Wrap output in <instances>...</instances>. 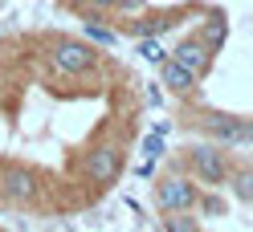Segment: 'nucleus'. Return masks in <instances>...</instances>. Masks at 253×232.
I'll use <instances>...</instances> for the list:
<instances>
[{"mask_svg": "<svg viewBox=\"0 0 253 232\" xmlns=\"http://www.w3.org/2000/svg\"><path fill=\"white\" fill-rule=\"evenodd\" d=\"M188 159H192V171L204 179V183H225L229 171H233V163H229V155L220 143H200L188 151Z\"/></svg>", "mask_w": 253, "mask_h": 232, "instance_id": "1", "label": "nucleus"}, {"mask_svg": "<svg viewBox=\"0 0 253 232\" xmlns=\"http://www.w3.org/2000/svg\"><path fill=\"white\" fill-rule=\"evenodd\" d=\"M200 127L209 131L212 143H220V147H249V143H253L249 122H245V118H233V114H204Z\"/></svg>", "mask_w": 253, "mask_h": 232, "instance_id": "2", "label": "nucleus"}, {"mask_svg": "<svg viewBox=\"0 0 253 232\" xmlns=\"http://www.w3.org/2000/svg\"><path fill=\"white\" fill-rule=\"evenodd\" d=\"M53 66L61 69V73H86L94 61H98V53H94V45L90 41H74V37H61L57 45H53Z\"/></svg>", "mask_w": 253, "mask_h": 232, "instance_id": "3", "label": "nucleus"}, {"mask_svg": "<svg viewBox=\"0 0 253 232\" xmlns=\"http://www.w3.org/2000/svg\"><path fill=\"white\" fill-rule=\"evenodd\" d=\"M119 147L115 143H98V147H90L86 151V159H82V171L90 175V183H115L119 179Z\"/></svg>", "mask_w": 253, "mask_h": 232, "instance_id": "4", "label": "nucleus"}, {"mask_svg": "<svg viewBox=\"0 0 253 232\" xmlns=\"http://www.w3.org/2000/svg\"><path fill=\"white\" fill-rule=\"evenodd\" d=\"M155 199H160L164 212H192L196 199H200V192H196V183H188L184 175H164Z\"/></svg>", "mask_w": 253, "mask_h": 232, "instance_id": "5", "label": "nucleus"}, {"mask_svg": "<svg viewBox=\"0 0 253 232\" xmlns=\"http://www.w3.org/2000/svg\"><path fill=\"white\" fill-rule=\"evenodd\" d=\"M168 57H171V61H180V66H184L188 73H192L196 82H200V77L212 69V49H209V45H204L200 37H184V41H180V45H176V49H171Z\"/></svg>", "mask_w": 253, "mask_h": 232, "instance_id": "6", "label": "nucleus"}, {"mask_svg": "<svg viewBox=\"0 0 253 232\" xmlns=\"http://www.w3.org/2000/svg\"><path fill=\"white\" fill-rule=\"evenodd\" d=\"M0 192H4V199H12V204H29V199L37 196V179H33V171H25V167H12V171H4V179H0Z\"/></svg>", "mask_w": 253, "mask_h": 232, "instance_id": "7", "label": "nucleus"}, {"mask_svg": "<svg viewBox=\"0 0 253 232\" xmlns=\"http://www.w3.org/2000/svg\"><path fill=\"white\" fill-rule=\"evenodd\" d=\"M160 86H168L171 94H188V90L196 86V77L188 73V69L180 66V61H171V57H164V61H160Z\"/></svg>", "mask_w": 253, "mask_h": 232, "instance_id": "8", "label": "nucleus"}, {"mask_svg": "<svg viewBox=\"0 0 253 232\" xmlns=\"http://www.w3.org/2000/svg\"><path fill=\"white\" fill-rule=\"evenodd\" d=\"M200 41L209 45L212 53H220V45L229 41V21L220 17V12H216V17H209V25H204V37H200Z\"/></svg>", "mask_w": 253, "mask_h": 232, "instance_id": "9", "label": "nucleus"}, {"mask_svg": "<svg viewBox=\"0 0 253 232\" xmlns=\"http://www.w3.org/2000/svg\"><path fill=\"white\" fill-rule=\"evenodd\" d=\"M225 183H233V196L241 199V204H253V171H249V167H237V171H229Z\"/></svg>", "mask_w": 253, "mask_h": 232, "instance_id": "10", "label": "nucleus"}, {"mask_svg": "<svg viewBox=\"0 0 253 232\" xmlns=\"http://www.w3.org/2000/svg\"><path fill=\"white\" fill-rule=\"evenodd\" d=\"M164 228L168 232H200L192 212H164Z\"/></svg>", "mask_w": 253, "mask_h": 232, "instance_id": "11", "label": "nucleus"}, {"mask_svg": "<svg viewBox=\"0 0 253 232\" xmlns=\"http://www.w3.org/2000/svg\"><path fill=\"white\" fill-rule=\"evenodd\" d=\"M139 53H143L147 61H155V66H160V61L168 57V49L160 45V37H139Z\"/></svg>", "mask_w": 253, "mask_h": 232, "instance_id": "12", "label": "nucleus"}, {"mask_svg": "<svg viewBox=\"0 0 253 232\" xmlns=\"http://www.w3.org/2000/svg\"><path fill=\"white\" fill-rule=\"evenodd\" d=\"M171 25H176V21H139L135 33H139V37H160L164 29H171Z\"/></svg>", "mask_w": 253, "mask_h": 232, "instance_id": "13", "label": "nucleus"}, {"mask_svg": "<svg viewBox=\"0 0 253 232\" xmlns=\"http://www.w3.org/2000/svg\"><path fill=\"white\" fill-rule=\"evenodd\" d=\"M86 41H98V45H115L119 37L110 33V29H102V25H90V21H86Z\"/></svg>", "mask_w": 253, "mask_h": 232, "instance_id": "14", "label": "nucleus"}, {"mask_svg": "<svg viewBox=\"0 0 253 232\" xmlns=\"http://www.w3.org/2000/svg\"><path fill=\"white\" fill-rule=\"evenodd\" d=\"M196 208H200L204 216H225V199H216V196H204V199H196Z\"/></svg>", "mask_w": 253, "mask_h": 232, "instance_id": "15", "label": "nucleus"}, {"mask_svg": "<svg viewBox=\"0 0 253 232\" xmlns=\"http://www.w3.org/2000/svg\"><path fill=\"white\" fill-rule=\"evenodd\" d=\"M143 155H147V159H160V155H164V134H147L143 138Z\"/></svg>", "mask_w": 253, "mask_h": 232, "instance_id": "16", "label": "nucleus"}, {"mask_svg": "<svg viewBox=\"0 0 253 232\" xmlns=\"http://www.w3.org/2000/svg\"><path fill=\"white\" fill-rule=\"evenodd\" d=\"M94 8H110V4H119V0H90Z\"/></svg>", "mask_w": 253, "mask_h": 232, "instance_id": "17", "label": "nucleus"}]
</instances>
